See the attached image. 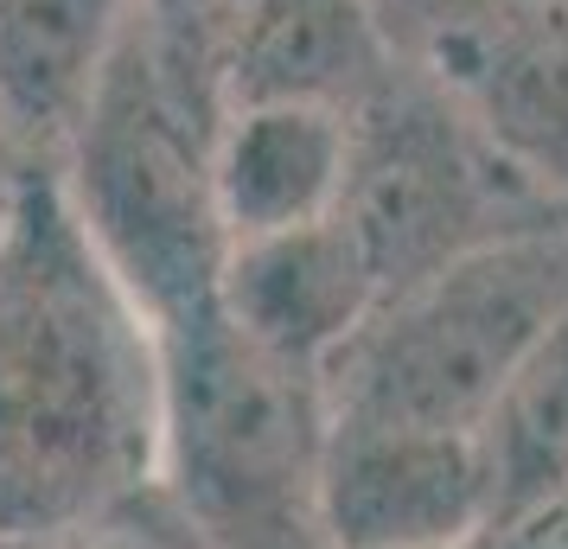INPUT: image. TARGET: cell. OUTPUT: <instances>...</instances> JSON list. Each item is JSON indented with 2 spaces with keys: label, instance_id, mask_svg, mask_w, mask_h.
Wrapping results in <instances>:
<instances>
[{
  "label": "cell",
  "instance_id": "6da1fadb",
  "mask_svg": "<svg viewBox=\"0 0 568 549\" xmlns=\"http://www.w3.org/2000/svg\"><path fill=\"white\" fill-rule=\"evenodd\" d=\"M160 333L58 166H27L0 211V543H58L160 472Z\"/></svg>",
  "mask_w": 568,
  "mask_h": 549
},
{
  "label": "cell",
  "instance_id": "9a60e30c",
  "mask_svg": "<svg viewBox=\"0 0 568 549\" xmlns=\"http://www.w3.org/2000/svg\"><path fill=\"white\" fill-rule=\"evenodd\" d=\"M32 160H20V148L0 134V211H7V199H13V185H20V173H27Z\"/></svg>",
  "mask_w": 568,
  "mask_h": 549
},
{
  "label": "cell",
  "instance_id": "8fae6325",
  "mask_svg": "<svg viewBox=\"0 0 568 549\" xmlns=\"http://www.w3.org/2000/svg\"><path fill=\"white\" fill-rule=\"evenodd\" d=\"M134 0H0V134L32 166H58Z\"/></svg>",
  "mask_w": 568,
  "mask_h": 549
},
{
  "label": "cell",
  "instance_id": "277c9868",
  "mask_svg": "<svg viewBox=\"0 0 568 549\" xmlns=\"http://www.w3.org/2000/svg\"><path fill=\"white\" fill-rule=\"evenodd\" d=\"M568 307V224H524L384 294L326 370L333 416L486 428L517 365Z\"/></svg>",
  "mask_w": 568,
  "mask_h": 549
},
{
  "label": "cell",
  "instance_id": "8992f818",
  "mask_svg": "<svg viewBox=\"0 0 568 549\" xmlns=\"http://www.w3.org/2000/svg\"><path fill=\"white\" fill-rule=\"evenodd\" d=\"M498 523L479 428L333 416L320 460L326 549H466Z\"/></svg>",
  "mask_w": 568,
  "mask_h": 549
},
{
  "label": "cell",
  "instance_id": "2e32d148",
  "mask_svg": "<svg viewBox=\"0 0 568 549\" xmlns=\"http://www.w3.org/2000/svg\"><path fill=\"white\" fill-rule=\"evenodd\" d=\"M466 549H479V543H466Z\"/></svg>",
  "mask_w": 568,
  "mask_h": 549
},
{
  "label": "cell",
  "instance_id": "7a4b0ae2",
  "mask_svg": "<svg viewBox=\"0 0 568 549\" xmlns=\"http://www.w3.org/2000/svg\"><path fill=\"white\" fill-rule=\"evenodd\" d=\"M217 122L224 90L129 13V32L58 154L64 199L109 275L129 288L160 339L217 307L231 231L217 211Z\"/></svg>",
  "mask_w": 568,
  "mask_h": 549
},
{
  "label": "cell",
  "instance_id": "7c38bea8",
  "mask_svg": "<svg viewBox=\"0 0 568 549\" xmlns=\"http://www.w3.org/2000/svg\"><path fill=\"white\" fill-rule=\"evenodd\" d=\"M479 441L498 486V518L568 492V307L491 403Z\"/></svg>",
  "mask_w": 568,
  "mask_h": 549
},
{
  "label": "cell",
  "instance_id": "3957f363",
  "mask_svg": "<svg viewBox=\"0 0 568 549\" xmlns=\"http://www.w3.org/2000/svg\"><path fill=\"white\" fill-rule=\"evenodd\" d=\"M160 472L211 549H326V377L262 358L211 307L160 339Z\"/></svg>",
  "mask_w": 568,
  "mask_h": 549
},
{
  "label": "cell",
  "instance_id": "52a82bcc",
  "mask_svg": "<svg viewBox=\"0 0 568 549\" xmlns=\"http://www.w3.org/2000/svg\"><path fill=\"white\" fill-rule=\"evenodd\" d=\"M440 90L460 103L505 173L537 199H568V0L491 7L440 45Z\"/></svg>",
  "mask_w": 568,
  "mask_h": 549
},
{
  "label": "cell",
  "instance_id": "9c48e42d",
  "mask_svg": "<svg viewBox=\"0 0 568 549\" xmlns=\"http://www.w3.org/2000/svg\"><path fill=\"white\" fill-rule=\"evenodd\" d=\"M352 134L358 115L326 103H224L211 180L231 250L338 217L352 180Z\"/></svg>",
  "mask_w": 568,
  "mask_h": 549
},
{
  "label": "cell",
  "instance_id": "30bf717a",
  "mask_svg": "<svg viewBox=\"0 0 568 549\" xmlns=\"http://www.w3.org/2000/svg\"><path fill=\"white\" fill-rule=\"evenodd\" d=\"M403 78L377 0H256L224 58V103H326L358 115Z\"/></svg>",
  "mask_w": 568,
  "mask_h": 549
},
{
  "label": "cell",
  "instance_id": "5bb4252c",
  "mask_svg": "<svg viewBox=\"0 0 568 549\" xmlns=\"http://www.w3.org/2000/svg\"><path fill=\"white\" fill-rule=\"evenodd\" d=\"M479 549H568V492L498 518L486 537H479Z\"/></svg>",
  "mask_w": 568,
  "mask_h": 549
},
{
  "label": "cell",
  "instance_id": "5b68a950",
  "mask_svg": "<svg viewBox=\"0 0 568 549\" xmlns=\"http://www.w3.org/2000/svg\"><path fill=\"white\" fill-rule=\"evenodd\" d=\"M530 185L505 173L460 103L435 83L396 78L371 109H358L352 134V180L338 217L364 243L384 294L409 288L422 275L447 268L454 256L479 250L491 236L524 231L517 217Z\"/></svg>",
  "mask_w": 568,
  "mask_h": 549
},
{
  "label": "cell",
  "instance_id": "ba28073f",
  "mask_svg": "<svg viewBox=\"0 0 568 549\" xmlns=\"http://www.w3.org/2000/svg\"><path fill=\"white\" fill-rule=\"evenodd\" d=\"M377 307H384V275L371 268L345 217L236 243L217 282V314L262 358L307 377H326Z\"/></svg>",
  "mask_w": 568,
  "mask_h": 549
},
{
  "label": "cell",
  "instance_id": "4fadbf2b",
  "mask_svg": "<svg viewBox=\"0 0 568 549\" xmlns=\"http://www.w3.org/2000/svg\"><path fill=\"white\" fill-rule=\"evenodd\" d=\"M256 0H134V20L154 32L160 45L185 64H199L205 78L224 90V58H231L236 32L250 20Z\"/></svg>",
  "mask_w": 568,
  "mask_h": 549
}]
</instances>
